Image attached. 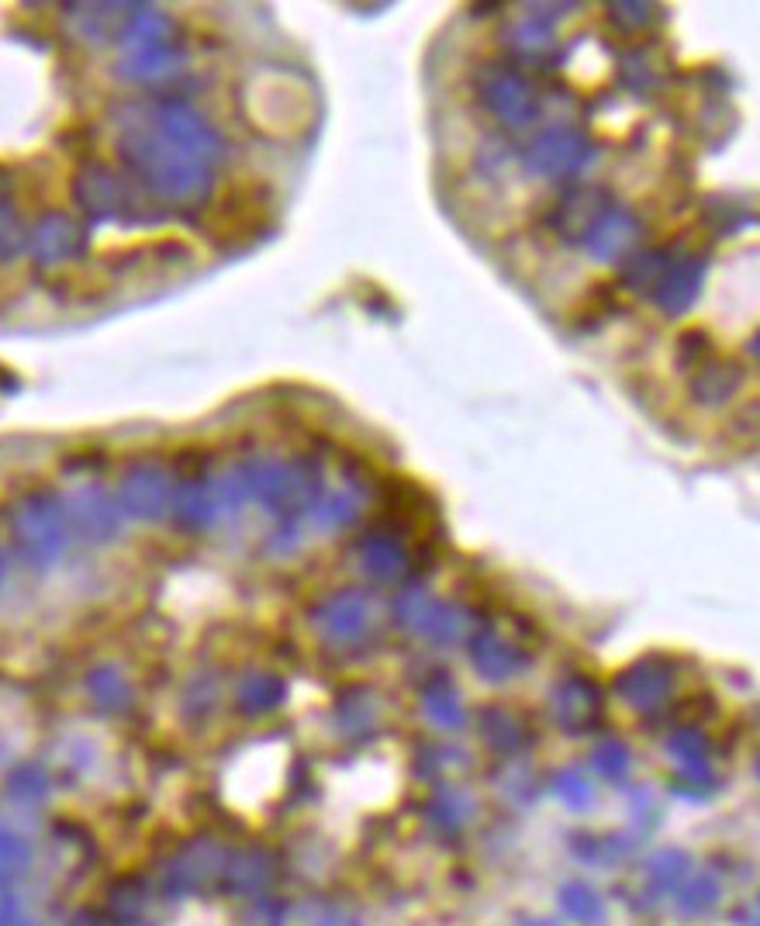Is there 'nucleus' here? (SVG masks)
Wrapping results in <instances>:
<instances>
[{"label":"nucleus","instance_id":"f257e3e1","mask_svg":"<svg viewBox=\"0 0 760 926\" xmlns=\"http://www.w3.org/2000/svg\"><path fill=\"white\" fill-rule=\"evenodd\" d=\"M688 874H692V861H688L684 850H674V847L657 850L653 858L647 861V882L657 892H671L674 895Z\"/></svg>","mask_w":760,"mask_h":926},{"label":"nucleus","instance_id":"39448f33","mask_svg":"<svg viewBox=\"0 0 760 926\" xmlns=\"http://www.w3.org/2000/svg\"><path fill=\"white\" fill-rule=\"evenodd\" d=\"M557 792H560V799H563L567 805H574V810H588L591 799H595V792H591V785H588L581 774H567V778L560 781Z\"/></svg>","mask_w":760,"mask_h":926},{"label":"nucleus","instance_id":"7ed1b4c3","mask_svg":"<svg viewBox=\"0 0 760 926\" xmlns=\"http://www.w3.org/2000/svg\"><path fill=\"white\" fill-rule=\"evenodd\" d=\"M716 899H719V882L708 871L688 874L681 882V889L674 892V910L681 916H702L705 910L716 906Z\"/></svg>","mask_w":760,"mask_h":926},{"label":"nucleus","instance_id":"20e7f679","mask_svg":"<svg viewBox=\"0 0 760 926\" xmlns=\"http://www.w3.org/2000/svg\"><path fill=\"white\" fill-rule=\"evenodd\" d=\"M636 850V844L626 834H605V837H578L574 854L584 864H619Z\"/></svg>","mask_w":760,"mask_h":926},{"label":"nucleus","instance_id":"f03ea898","mask_svg":"<svg viewBox=\"0 0 760 926\" xmlns=\"http://www.w3.org/2000/svg\"><path fill=\"white\" fill-rule=\"evenodd\" d=\"M560 906L563 913L581 923V926H595L605 919V899L599 889H591L588 882H570L560 889Z\"/></svg>","mask_w":760,"mask_h":926},{"label":"nucleus","instance_id":"423d86ee","mask_svg":"<svg viewBox=\"0 0 760 926\" xmlns=\"http://www.w3.org/2000/svg\"><path fill=\"white\" fill-rule=\"evenodd\" d=\"M599 768H602V774H608V778H619V774L629 768V754H626L619 744H605V747L599 750Z\"/></svg>","mask_w":760,"mask_h":926}]
</instances>
